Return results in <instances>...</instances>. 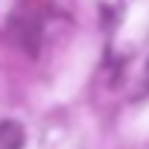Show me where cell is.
Wrapping results in <instances>:
<instances>
[{"label": "cell", "instance_id": "obj_1", "mask_svg": "<svg viewBox=\"0 0 149 149\" xmlns=\"http://www.w3.org/2000/svg\"><path fill=\"white\" fill-rule=\"evenodd\" d=\"M9 38L26 53V56H38L41 50V41H44V24L38 15H21L15 12L9 18Z\"/></svg>", "mask_w": 149, "mask_h": 149}, {"label": "cell", "instance_id": "obj_2", "mask_svg": "<svg viewBox=\"0 0 149 149\" xmlns=\"http://www.w3.org/2000/svg\"><path fill=\"white\" fill-rule=\"evenodd\" d=\"M24 146V129L18 123H0V149H21Z\"/></svg>", "mask_w": 149, "mask_h": 149}, {"label": "cell", "instance_id": "obj_3", "mask_svg": "<svg viewBox=\"0 0 149 149\" xmlns=\"http://www.w3.org/2000/svg\"><path fill=\"white\" fill-rule=\"evenodd\" d=\"M146 67H149V64H146Z\"/></svg>", "mask_w": 149, "mask_h": 149}]
</instances>
